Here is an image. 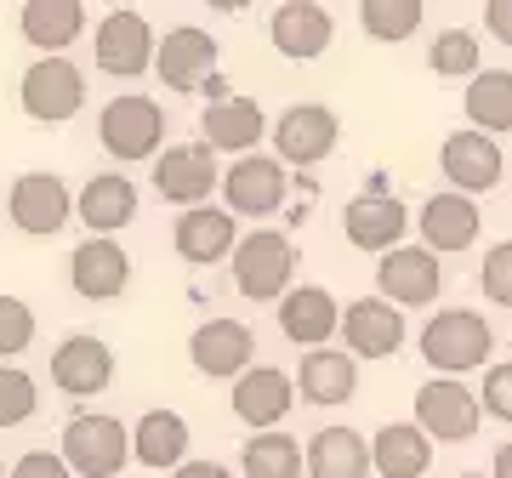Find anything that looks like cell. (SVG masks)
Instances as JSON below:
<instances>
[{"label":"cell","mask_w":512,"mask_h":478,"mask_svg":"<svg viewBox=\"0 0 512 478\" xmlns=\"http://www.w3.org/2000/svg\"><path fill=\"white\" fill-rule=\"evenodd\" d=\"M376 291L387 302H399V308L439 302V291H444L439 251H427V245H393V251H382V262H376Z\"/></svg>","instance_id":"13"},{"label":"cell","mask_w":512,"mask_h":478,"mask_svg":"<svg viewBox=\"0 0 512 478\" xmlns=\"http://www.w3.org/2000/svg\"><path fill=\"white\" fill-rule=\"evenodd\" d=\"M439 171H444V183L461 188V194H495V188H501V171H507V154L495 143V131L461 126V131L444 137Z\"/></svg>","instance_id":"12"},{"label":"cell","mask_w":512,"mask_h":478,"mask_svg":"<svg viewBox=\"0 0 512 478\" xmlns=\"http://www.w3.org/2000/svg\"><path fill=\"white\" fill-rule=\"evenodd\" d=\"M456 478H484V473H456Z\"/></svg>","instance_id":"45"},{"label":"cell","mask_w":512,"mask_h":478,"mask_svg":"<svg viewBox=\"0 0 512 478\" xmlns=\"http://www.w3.org/2000/svg\"><path fill=\"white\" fill-rule=\"evenodd\" d=\"M154 29H148L143 12H131V6H114L103 12V23L92 29V57L97 69L114 74V80H137L143 69H154Z\"/></svg>","instance_id":"7"},{"label":"cell","mask_w":512,"mask_h":478,"mask_svg":"<svg viewBox=\"0 0 512 478\" xmlns=\"http://www.w3.org/2000/svg\"><path fill=\"white\" fill-rule=\"evenodd\" d=\"M74 222H86L92 234H120L137 222V183L126 171H97L92 183L74 194Z\"/></svg>","instance_id":"27"},{"label":"cell","mask_w":512,"mask_h":478,"mask_svg":"<svg viewBox=\"0 0 512 478\" xmlns=\"http://www.w3.org/2000/svg\"><path fill=\"white\" fill-rule=\"evenodd\" d=\"M268 40H274L279 57H291V63H313V57L330 52V40H336V18H330L319 0H279L274 18H268Z\"/></svg>","instance_id":"15"},{"label":"cell","mask_w":512,"mask_h":478,"mask_svg":"<svg viewBox=\"0 0 512 478\" xmlns=\"http://www.w3.org/2000/svg\"><path fill=\"white\" fill-rule=\"evenodd\" d=\"M478 285H484V296H490L495 308H512V239H501V245L484 251V262H478Z\"/></svg>","instance_id":"38"},{"label":"cell","mask_w":512,"mask_h":478,"mask_svg":"<svg viewBox=\"0 0 512 478\" xmlns=\"http://www.w3.org/2000/svg\"><path fill=\"white\" fill-rule=\"evenodd\" d=\"M484 416L495 422H512V365H490L484 370V393H478Z\"/></svg>","instance_id":"39"},{"label":"cell","mask_w":512,"mask_h":478,"mask_svg":"<svg viewBox=\"0 0 512 478\" xmlns=\"http://www.w3.org/2000/svg\"><path fill=\"white\" fill-rule=\"evenodd\" d=\"M177 257L194 262V268H211V262H228V251H234L239 239V217L228 211V205H183V217H177Z\"/></svg>","instance_id":"20"},{"label":"cell","mask_w":512,"mask_h":478,"mask_svg":"<svg viewBox=\"0 0 512 478\" xmlns=\"http://www.w3.org/2000/svg\"><path fill=\"white\" fill-rule=\"evenodd\" d=\"M63 461L74 467V478H114L131 467V427L120 416L103 410H80L63 422Z\"/></svg>","instance_id":"4"},{"label":"cell","mask_w":512,"mask_h":478,"mask_svg":"<svg viewBox=\"0 0 512 478\" xmlns=\"http://www.w3.org/2000/svg\"><path fill=\"white\" fill-rule=\"evenodd\" d=\"M416 228H421V245L427 251H439V257H456V251H473L478 245V200L473 194H461V188H444L433 200L416 211Z\"/></svg>","instance_id":"17"},{"label":"cell","mask_w":512,"mask_h":478,"mask_svg":"<svg viewBox=\"0 0 512 478\" xmlns=\"http://www.w3.org/2000/svg\"><path fill=\"white\" fill-rule=\"evenodd\" d=\"M40 410V387L29 370H18L12 359H0V427H23Z\"/></svg>","instance_id":"36"},{"label":"cell","mask_w":512,"mask_h":478,"mask_svg":"<svg viewBox=\"0 0 512 478\" xmlns=\"http://www.w3.org/2000/svg\"><path fill=\"white\" fill-rule=\"evenodd\" d=\"M6 217H12L18 234L52 239V234H63V222L74 217V194L57 171H23L18 183H12V194H6Z\"/></svg>","instance_id":"10"},{"label":"cell","mask_w":512,"mask_h":478,"mask_svg":"<svg viewBox=\"0 0 512 478\" xmlns=\"http://www.w3.org/2000/svg\"><path fill=\"white\" fill-rule=\"evenodd\" d=\"M217 69V35H205L194 23L171 29V35L154 46V74H160L171 92H200V80Z\"/></svg>","instance_id":"25"},{"label":"cell","mask_w":512,"mask_h":478,"mask_svg":"<svg viewBox=\"0 0 512 478\" xmlns=\"http://www.w3.org/2000/svg\"><path fill=\"white\" fill-rule=\"evenodd\" d=\"M490 478H512V439L495 450V473H490Z\"/></svg>","instance_id":"43"},{"label":"cell","mask_w":512,"mask_h":478,"mask_svg":"<svg viewBox=\"0 0 512 478\" xmlns=\"http://www.w3.org/2000/svg\"><path fill=\"white\" fill-rule=\"evenodd\" d=\"M35 342V313L18 296H0V359H18Z\"/></svg>","instance_id":"37"},{"label":"cell","mask_w":512,"mask_h":478,"mask_svg":"<svg viewBox=\"0 0 512 478\" xmlns=\"http://www.w3.org/2000/svg\"><path fill=\"white\" fill-rule=\"evenodd\" d=\"M188 359L211 382H234L239 370L256 359V336L245 319H205L200 331L188 336Z\"/></svg>","instance_id":"18"},{"label":"cell","mask_w":512,"mask_h":478,"mask_svg":"<svg viewBox=\"0 0 512 478\" xmlns=\"http://www.w3.org/2000/svg\"><path fill=\"white\" fill-rule=\"evenodd\" d=\"M6 478H74V467L63 461V450H29L18 467H6Z\"/></svg>","instance_id":"40"},{"label":"cell","mask_w":512,"mask_h":478,"mask_svg":"<svg viewBox=\"0 0 512 478\" xmlns=\"http://www.w3.org/2000/svg\"><path fill=\"white\" fill-rule=\"evenodd\" d=\"M478 63H484V52H478V35H467V29H444L427 46V69L439 80H473Z\"/></svg>","instance_id":"35"},{"label":"cell","mask_w":512,"mask_h":478,"mask_svg":"<svg viewBox=\"0 0 512 478\" xmlns=\"http://www.w3.org/2000/svg\"><path fill=\"white\" fill-rule=\"evenodd\" d=\"M18 103H23L29 120H40V126H63V120H74V114L86 109V74L74 69L63 52H46L40 63L23 69Z\"/></svg>","instance_id":"5"},{"label":"cell","mask_w":512,"mask_h":478,"mask_svg":"<svg viewBox=\"0 0 512 478\" xmlns=\"http://www.w3.org/2000/svg\"><path fill=\"white\" fill-rule=\"evenodd\" d=\"M433 467V439L421 433V422H387L370 439V473L382 478H421Z\"/></svg>","instance_id":"28"},{"label":"cell","mask_w":512,"mask_h":478,"mask_svg":"<svg viewBox=\"0 0 512 478\" xmlns=\"http://www.w3.org/2000/svg\"><path fill=\"white\" fill-rule=\"evenodd\" d=\"M52 382L69 393V399H97L103 387L114 382V353L103 336H63L52 353Z\"/></svg>","instance_id":"23"},{"label":"cell","mask_w":512,"mask_h":478,"mask_svg":"<svg viewBox=\"0 0 512 478\" xmlns=\"http://www.w3.org/2000/svg\"><path fill=\"white\" fill-rule=\"evenodd\" d=\"M0 478H6V467H0Z\"/></svg>","instance_id":"46"},{"label":"cell","mask_w":512,"mask_h":478,"mask_svg":"<svg viewBox=\"0 0 512 478\" xmlns=\"http://www.w3.org/2000/svg\"><path fill=\"white\" fill-rule=\"evenodd\" d=\"M416 422L433 444H467L484 427V405H478V393L461 376L433 370V382L416 387Z\"/></svg>","instance_id":"6"},{"label":"cell","mask_w":512,"mask_h":478,"mask_svg":"<svg viewBox=\"0 0 512 478\" xmlns=\"http://www.w3.org/2000/svg\"><path fill=\"white\" fill-rule=\"evenodd\" d=\"M484 29L501 46H512V0H484Z\"/></svg>","instance_id":"41"},{"label":"cell","mask_w":512,"mask_h":478,"mask_svg":"<svg viewBox=\"0 0 512 478\" xmlns=\"http://www.w3.org/2000/svg\"><path fill=\"white\" fill-rule=\"evenodd\" d=\"M302 467H308L302 439L279 433V427H256L245 450H239V473L245 478H302Z\"/></svg>","instance_id":"32"},{"label":"cell","mask_w":512,"mask_h":478,"mask_svg":"<svg viewBox=\"0 0 512 478\" xmlns=\"http://www.w3.org/2000/svg\"><path fill=\"white\" fill-rule=\"evenodd\" d=\"M222 183V166H217V148L205 143H165L154 154V194L171 205H200L211 200V188Z\"/></svg>","instance_id":"11"},{"label":"cell","mask_w":512,"mask_h":478,"mask_svg":"<svg viewBox=\"0 0 512 478\" xmlns=\"http://www.w3.org/2000/svg\"><path fill=\"white\" fill-rule=\"evenodd\" d=\"M211 12H245V6H256V0H205Z\"/></svg>","instance_id":"44"},{"label":"cell","mask_w":512,"mask_h":478,"mask_svg":"<svg viewBox=\"0 0 512 478\" xmlns=\"http://www.w3.org/2000/svg\"><path fill=\"white\" fill-rule=\"evenodd\" d=\"M188 444H194V433L177 410H148L131 427V461H143L154 473H171L177 461H188Z\"/></svg>","instance_id":"30"},{"label":"cell","mask_w":512,"mask_h":478,"mask_svg":"<svg viewBox=\"0 0 512 478\" xmlns=\"http://www.w3.org/2000/svg\"><path fill=\"white\" fill-rule=\"evenodd\" d=\"M268 131H274L279 160H285V166H302V171L325 166L330 154H336V143H342V120H336V109H325V103H291Z\"/></svg>","instance_id":"8"},{"label":"cell","mask_w":512,"mask_h":478,"mask_svg":"<svg viewBox=\"0 0 512 478\" xmlns=\"http://www.w3.org/2000/svg\"><path fill=\"white\" fill-rule=\"evenodd\" d=\"M228 405H234V416L245 427H279L285 416H291L296 405V376L291 370H279V365H245L234 376V393H228Z\"/></svg>","instance_id":"14"},{"label":"cell","mask_w":512,"mask_h":478,"mask_svg":"<svg viewBox=\"0 0 512 478\" xmlns=\"http://www.w3.org/2000/svg\"><path fill=\"white\" fill-rule=\"evenodd\" d=\"M18 29L40 52H69L86 35V0H23Z\"/></svg>","instance_id":"29"},{"label":"cell","mask_w":512,"mask_h":478,"mask_svg":"<svg viewBox=\"0 0 512 478\" xmlns=\"http://www.w3.org/2000/svg\"><path fill=\"white\" fill-rule=\"evenodd\" d=\"M171 478H234V473H228L222 461H177Z\"/></svg>","instance_id":"42"},{"label":"cell","mask_w":512,"mask_h":478,"mask_svg":"<svg viewBox=\"0 0 512 478\" xmlns=\"http://www.w3.org/2000/svg\"><path fill=\"white\" fill-rule=\"evenodd\" d=\"M285 188H291V171L279 154H239L234 166L222 171V205L234 217H274L285 205Z\"/></svg>","instance_id":"9"},{"label":"cell","mask_w":512,"mask_h":478,"mask_svg":"<svg viewBox=\"0 0 512 478\" xmlns=\"http://www.w3.org/2000/svg\"><path fill=\"white\" fill-rule=\"evenodd\" d=\"M421 18L427 6L421 0H359V29L382 46H399V40L421 35Z\"/></svg>","instance_id":"34"},{"label":"cell","mask_w":512,"mask_h":478,"mask_svg":"<svg viewBox=\"0 0 512 478\" xmlns=\"http://www.w3.org/2000/svg\"><path fill=\"white\" fill-rule=\"evenodd\" d=\"M200 137L217 148V154H251V148L268 137V114H262V103H256V97L228 92V97H217V103H205Z\"/></svg>","instance_id":"26"},{"label":"cell","mask_w":512,"mask_h":478,"mask_svg":"<svg viewBox=\"0 0 512 478\" xmlns=\"http://www.w3.org/2000/svg\"><path fill=\"white\" fill-rule=\"evenodd\" d=\"M97 143H103V154L109 160H120V166H143V160H154L165 148V114L154 97L143 92H120L103 103V114H97Z\"/></svg>","instance_id":"3"},{"label":"cell","mask_w":512,"mask_h":478,"mask_svg":"<svg viewBox=\"0 0 512 478\" xmlns=\"http://www.w3.org/2000/svg\"><path fill=\"white\" fill-rule=\"evenodd\" d=\"M228 268H234V291L245 302H279L296 279V245L279 228H251L234 239Z\"/></svg>","instance_id":"1"},{"label":"cell","mask_w":512,"mask_h":478,"mask_svg":"<svg viewBox=\"0 0 512 478\" xmlns=\"http://www.w3.org/2000/svg\"><path fill=\"white\" fill-rule=\"evenodd\" d=\"M353 393H359V359L348 348H308L302 353V365H296V399L302 405H348Z\"/></svg>","instance_id":"22"},{"label":"cell","mask_w":512,"mask_h":478,"mask_svg":"<svg viewBox=\"0 0 512 478\" xmlns=\"http://www.w3.org/2000/svg\"><path fill=\"white\" fill-rule=\"evenodd\" d=\"M308 478H370V439L353 427H319L308 439Z\"/></svg>","instance_id":"31"},{"label":"cell","mask_w":512,"mask_h":478,"mask_svg":"<svg viewBox=\"0 0 512 478\" xmlns=\"http://www.w3.org/2000/svg\"><path fill=\"white\" fill-rule=\"evenodd\" d=\"M490 353H495V331H490V319L473 308H444L421 325V359L439 370V376L484 370Z\"/></svg>","instance_id":"2"},{"label":"cell","mask_w":512,"mask_h":478,"mask_svg":"<svg viewBox=\"0 0 512 478\" xmlns=\"http://www.w3.org/2000/svg\"><path fill=\"white\" fill-rule=\"evenodd\" d=\"M342 336H348L353 359H393L404 348V308L387 302L382 291L359 296V302L342 308Z\"/></svg>","instance_id":"16"},{"label":"cell","mask_w":512,"mask_h":478,"mask_svg":"<svg viewBox=\"0 0 512 478\" xmlns=\"http://www.w3.org/2000/svg\"><path fill=\"white\" fill-rule=\"evenodd\" d=\"M69 285H74V296H86V302H114V296L131 285V257L120 251V239L92 234L86 245H74Z\"/></svg>","instance_id":"19"},{"label":"cell","mask_w":512,"mask_h":478,"mask_svg":"<svg viewBox=\"0 0 512 478\" xmlns=\"http://www.w3.org/2000/svg\"><path fill=\"white\" fill-rule=\"evenodd\" d=\"M279 331L296 348H325L330 336L342 331V302L325 285H291L279 296Z\"/></svg>","instance_id":"24"},{"label":"cell","mask_w":512,"mask_h":478,"mask_svg":"<svg viewBox=\"0 0 512 478\" xmlns=\"http://www.w3.org/2000/svg\"><path fill=\"white\" fill-rule=\"evenodd\" d=\"M461 109L478 131H512V69H478L461 92Z\"/></svg>","instance_id":"33"},{"label":"cell","mask_w":512,"mask_h":478,"mask_svg":"<svg viewBox=\"0 0 512 478\" xmlns=\"http://www.w3.org/2000/svg\"><path fill=\"white\" fill-rule=\"evenodd\" d=\"M404 228H410V211L399 205V194H382V188H365V194L348 200V211H342L348 245H359V251H370V257L393 251V245L404 239Z\"/></svg>","instance_id":"21"}]
</instances>
